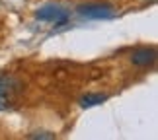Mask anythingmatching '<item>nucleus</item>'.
<instances>
[{"label":"nucleus","mask_w":158,"mask_h":140,"mask_svg":"<svg viewBox=\"0 0 158 140\" xmlns=\"http://www.w3.org/2000/svg\"><path fill=\"white\" fill-rule=\"evenodd\" d=\"M106 99H107L106 94H88V95H84L82 99H80V107L88 109V107H94V105H100V103H104Z\"/></svg>","instance_id":"39448f33"},{"label":"nucleus","mask_w":158,"mask_h":140,"mask_svg":"<svg viewBox=\"0 0 158 140\" xmlns=\"http://www.w3.org/2000/svg\"><path fill=\"white\" fill-rule=\"evenodd\" d=\"M18 86H20V84L16 82V78L0 76V111L10 107L12 97H14V94L18 92Z\"/></svg>","instance_id":"7ed1b4c3"},{"label":"nucleus","mask_w":158,"mask_h":140,"mask_svg":"<svg viewBox=\"0 0 158 140\" xmlns=\"http://www.w3.org/2000/svg\"><path fill=\"white\" fill-rule=\"evenodd\" d=\"M35 16H37V20L51 22V23H55V26H64V23L70 20L69 10H64L63 6H59V4H45V6H41Z\"/></svg>","instance_id":"f257e3e1"},{"label":"nucleus","mask_w":158,"mask_h":140,"mask_svg":"<svg viewBox=\"0 0 158 140\" xmlns=\"http://www.w3.org/2000/svg\"><path fill=\"white\" fill-rule=\"evenodd\" d=\"M78 12H80V16L90 18V20H111V18H115V10L109 4H82Z\"/></svg>","instance_id":"f03ea898"},{"label":"nucleus","mask_w":158,"mask_h":140,"mask_svg":"<svg viewBox=\"0 0 158 140\" xmlns=\"http://www.w3.org/2000/svg\"><path fill=\"white\" fill-rule=\"evenodd\" d=\"M29 138H55L51 132H33V134H29Z\"/></svg>","instance_id":"423d86ee"},{"label":"nucleus","mask_w":158,"mask_h":140,"mask_svg":"<svg viewBox=\"0 0 158 140\" xmlns=\"http://www.w3.org/2000/svg\"><path fill=\"white\" fill-rule=\"evenodd\" d=\"M156 60V51L154 49H139L131 54V62L135 66H150Z\"/></svg>","instance_id":"20e7f679"}]
</instances>
